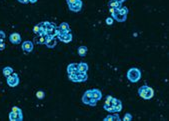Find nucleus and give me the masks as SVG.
Here are the masks:
<instances>
[{
	"mask_svg": "<svg viewBox=\"0 0 169 121\" xmlns=\"http://www.w3.org/2000/svg\"><path fill=\"white\" fill-rule=\"evenodd\" d=\"M78 71L79 72H84L86 73L88 71V64L85 62H80L78 63Z\"/></svg>",
	"mask_w": 169,
	"mask_h": 121,
	"instance_id": "obj_18",
	"label": "nucleus"
},
{
	"mask_svg": "<svg viewBox=\"0 0 169 121\" xmlns=\"http://www.w3.org/2000/svg\"><path fill=\"white\" fill-rule=\"evenodd\" d=\"M68 78L73 82H84L88 79V76H87V73L78 72L76 74H68Z\"/></svg>",
	"mask_w": 169,
	"mask_h": 121,
	"instance_id": "obj_4",
	"label": "nucleus"
},
{
	"mask_svg": "<svg viewBox=\"0 0 169 121\" xmlns=\"http://www.w3.org/2000/svg\"><path fill=\"white\" fill-rule=\"evenodd\" d=\"M138 94L141 98L149 100L154 96V90L147 85H143L138 89Z\"/></svg>",
	"mask_w": 169,
	"mask_h": 121,
	"instance_id": "obj_1",
	"label": "nucleus"
},
{
	"mask_svg": "<svg viewBox=\"0 0 169 121\" xmlns=\"http://www.w3.org/2000/svg\"><path fill=\"white\" fill-rule=\"evenodd\" d=\"M58 39L60 41H62L64 43H69L72 41V34L70 32H66V33H60L57 35Z\"/></svg>",
	"mask_w": 169,
	"mask_h": 121,
	"instance_id": "obj_7",
	"label": "nucleus"
},
{
	"mask_svg": "<svg viewBox=\"0 0 169 121\" xmlns=\"http://www.w3.org/2000/svg\"><path fill=\"white\" fill-rule=\"evenodd\" d=\"M68 7H69V9H70L71 11L79 12L81 10V8H82V1H81V0H77L75 3L72 4V5H69Z\"/></svg>",
	"mask_w": 169,
	"mask_h": 121,
	"instance_id": "obj_11",
	"label": "nucleus"
},
{
	"mask_svg": "<svg viewBox=\"0 0 169 121\" xmlns=\"http://www.w3.org/2000/svg\"><path fill=\"white\" fill-rule=\"evenodd\" d=\"M50 38H53V37H49V36H47L46 34L38 35L37 37H35V42H36L37 44H45V43L47 42V40L50 39Z\"/></svg>",
	"mask_w": 169,
	"mask_h": 121,
	"instance_id": "obj_12",
	"label": "nucleus"
},
{
	"mask_svg": "<svg viewBox=\"0 0 169 121\" xmlns=\"http://www.w3.org/2000/svg\"><path fill=\"white\" fill-rule=\"evenodd\" d=\"M92 99V94H91V89L90 90H87V91H85V93L83 94L82 96V102L84 104H87L89 105V103H90Z\"/></svg>",
	"mask_w": 169,
	"mask_h": 121,
	"instance_id": "obj_14",
	"label": "nucleus"
},
{
	"mask_svg": "<svg viewBox=\"0 0 169 121\" xmlns=\"http://www.w3.org/2000/svg\"><path fill=\"white\" fill-rule=\"evenodd\" d=\"M28 1H29L30 3H35V2H37V0H28Z\"/></svg>",
	"mask_w": 169,
	"mask_h": 121,
	"instance_id": "obj_30",
	"label": "nucleus"
},
{
	"mask_svg": "<svg viewBox=\"0 0 169 121\" xmlns=\"http://www.w3.org/2000/svg\"><path fill=\"white\" fill-rule=\"evenodd\" d=\"M6 81H7V84H8L10 87H16L19 84V77L16 73L13 72L11 75L6 77Z\"/></svg>",
	"mask_w": 169,
	"mask_h": 121,
	"instance_id": "obj_6",
	"label": "nucleus"
},
{
	"mask_svg": "<svg viewBox=\"0 0 169 121\" xmlns=\"http://www.w3.org/2000/svg\"><path fill=\"white\" fill-rule=\"evenodd\" d=\"M9 41L12 44H19L21 42V36H20L19 33H12L9 36Z\"/></svg>",
	"mask_w": 169,
	"mask_h": 121,
	"instance_id": "obj_10",
	"label": "nucleus"
},
{
	"mask_svg": "<svg viewBox=\"0 0 169 121\" xmlns=\"http://www.w3.org/2000/svg\"><path fill=\"white\" fill-rule=\"evenodd\" d=\"M23 119L22 110L19 107L13 106L12 111L9 113V120L10 121H21Z\"/></svg>",
	"mask_w": 169,
	"mask_h": 121,
	"instance_id": "obj_3",
	"label": "nucleus"
},
{
	"mask_svg": "<svg viewBox=\"0 0 169 121\" xmlns=\"http://www.w3.org/2000/svg\"><path fill=\"white\" fill-rule=\"evenodd\" d=\"M104 121H120V117L118 115V113L115 112V114L113 115H108L104 118Z\"/></svg>",
	"mask_w": 169,
	"mask_h": 121,
	"instance_id": "obj_17",
	"label": "nucleus"
},
{
	"mask_svg": "<svg viewBox=\"0 0 169 121\" xmlns=\"http://www.w3.org/2000/svg\"><path fill=\"white\" fill-rule=\"evenodd\" d=\"M78 63H70L67 66V73L68 74H76L78 73Z\"/></svg>",
	"mask_w": 169,
	"mask_h": 121,
	"instance_id": "obj_13",
	"label": "nucleus"
},
{
	"mask_svg": "<svg viewBox=\"0 0 169 121\" xmlns=\"http://www.w3.org/2000/svg\"><path fill=\"white\" fill-rule=\"evenodd\" d=\"M123 121H130V120H132V115L130 114V113H126V114L124 115V117H123V119H122Z\"/></svg>",
	"mask_w": 169,
	"mask_h": 121,
	"instance_id": "obj_25",
	"label": "nucleus"
},
{
	"mask_svg": "<svg viewBox=\"0 0 169 121\" xmlns=\"http://www.w3.org/2000/svg\"><path fill=\"white\" fill-rule=\"evenodd\" d=\"M45 96V93L43 91H37L36 92V97L38 99H43Z\"/></svg>",
	"mask_w": 169,
	"mask_h": 121,
	"instance_id": "obj_24",
	"label": "nucleus"
},
{
	"mask_svg": "<svg viewBox=\"0 0 169 121\" xmlns=\"http://www.w3.org/2000/svg\"><path fill=\"white\" fill-rule=\"evenodd\" d=\"M22 50L24 51V52H26V53H30V52H32V50H33V43L31 42V41H29V40H27V41H24V42L22 43Z\"/></svg>",
	"mask_w": 169,
	"mask_h": 121,
	"instance_id": "obj_9",
	"label": "nucleus"
},
{
	"mask_svg": "<svg viewBox=\"0 0 169 121\" xmlns=\"http://www.w3.org/2000/svg\"><path fill=\"white\" fill-rule=\"evenodd\" d=\"M87 51H88V48L86 47V46H80V47L78 48L77 52H78V55L81 56V57H84V56L87 54Z\"/></svg>",
	"mask_w": 169,
	"mask_h": 121,
	"instance_id": "obj_20",
	"label": "nucleus"
},
{
	"mask_svg": "<svg viewBox=\"0 0 169 121\" xmlns=\"http://www.w3.org/2000/svg\"><path fill=\"white\" fill-rule=\"evenodd\" d=\"M118 11H119V13H120V14H122V15H126V16H127V14H128V8H127V7L121 6V7H120V8L118 9Z\"/></svg>",
	"mask_w": 169,
	"mask_h": 121,
	"instance_id": "obj_23",
	"label": "nucleus"
},
{
	"mask_svg": "<svg viewBox=\"0 0 169 121\" xmlns=\"http://www.w3.org/2000/svg\"><path fill=\"white\" fill-rule=\"evenodd\" d=\"M76 1H77V0H66V2H67V5H68V6H69V5L74 4Z\"/></svg>",
	"mask_w": 169,
	"mask_h": 121,
	"instance_id": "obj_28",
	"label": "nucleus"
},
{
	"mask_svg": "<svg viewBox=\"0 0 169 121\" xmlns=\"http://www.w3.org/2000/svg\"><path fill=\"white\" fill-rule=\"evenodd\" d=\"M112 23H113V18L112 17L106 18V24L107 25H112Z\"/></svg>",
	"mask_w": 169,
	"mask_h": 121,
	"instance_id": "obj_26",
	"label": "nucleus"
},
{
	"mask_svg": "<svg viewBox=\"0 0 169 121\" xmlns=\"http://www.w3.org/2000/svg\"><path fill=\"white\" fill-rule=\"evenodd\" d=\"M109 11H110V13H111V17L113 18V19L116 20V21H118V22H124V21H126L127 16H126V15L120 14L119 11H118V9L109 8Z\"/></svg>",
	"mask_w": 169,
	"mask_h": 121,
	"instance_id": "obj_5",
	"label": "nucleus"
},
{
	"mask_svg": "<svg viewBox=\"0 0 169 121\" xmlns=\"http://www.w3.org/2000/svg\"><path fill=\"white\" fill-rule=\"evenodd\" d=\"M4 38H5V33H4V31L0 30V40H4Z\"/></svg>",
	"mask_w": 169,
	"mask_h": 121,
	"instance_id": "obj_27",
	"label": "nucleus"
},
{
	"mask_svg": "<svg viewBox=\"0 0 169 121\" xmlns=\"http://www.w3.org/2000/svg\"><path fill=\"white\" fill-rule=\"evenodd\" d=\"M127 78L128 80L130 82H132V83H136L140 80V78H141V72L138 68H130L129 70L127 72Z\"/></svg>",
	"mask_w": 169,
	"mask_h": 121,
	"instance_id": "obj_2",
	"label": "nucleus"
},
{
	"mask_svg": "<svg viewBox=\"0 0 169 121\" xmlns=\"http://www.w3.org/2000/svg\"><path fill=\"white\" fill-rule=\"evenodd\" d=\"M103 108L106 110V111H108L110 113H115L114 112V106H113V105H111V104L105 103V104L103 105Z\"/></svg>",
	"mask_w": 169,
	"mask_h": 121,
	"instance_id": "obj_22",
	"label": "nucleus"
},
{
	"mask_svg": "<svg viewBox=\"0 0 169 121\" xmlns=\"http://www.w3.org/2000/svg\"><path fill=\"white\" fill-rule=\"evenodd\" d=\"M3 75L5 76V77H8L9 75H11L12 73L14 72V70H13V68L12 67H9V66H7V67H4L3 68Z\"/></svg>",
	"mask_w": 169,
	"mask_h": 121,
	"instance_id": "obj_21",
	"label": "nucleus"
},
{
	"mask_svg": "<svg viewBox=\"0 0 169 121\" xmlns=\"http://www.w3.org/2000/svg\"><path fill=\"white\" fill-rule=\"evenodd\" d=\"M91 94H92V98L96 99L97 101H99V100L102 98V93L99 89H96V88L91 89Z\"/></svg>",
	"mask_w": 169,
	"mask_h": 121,
	"instance_id": "obj_15",
	"label": "nucleus"
},
{
	"mask_svg": "<svg viewBox=\"0 0 169 121\" xmlns=\"http://www.w3.org/2000/svg\"><path fill=\"white\" fill-rule=\"evenodd\" d=\"M17 1H19L20 3H23V4H27L28 2H29L28 0H17Z\"/></svg>",
	"mask_w": 169,
	"mask_h": 121,
	"instance_id": "obj_29",
	"label": "nucleus"
},
{
	"mask_svg": "<svg viewBox=\"0 0 169 121\" xmlns=\"http://www.w3.org/2000/svg\"><path fill=\"white\" fill-rule=\"evenodd\" d=\"M108 6L109 8H112V9H119L120 7L122 6V3H120L117 0H110L108 2Z\"/></svg>",
	"mask_w": 169,
	"mask_h": 121,
	"instance_id": "obj_16",
	"label": "nucleus"
},
{
	"mask_svg": "<svg viewBox=\"0 0 169 121\" xmlns=\"http://www.w3.org/2000/svg\"><path fill=\"white\" fill-rule=\"evenodd\" d=\"M56 44H57V41H56V39L54 37L53 38H50V39L47 40V42L45 43V45L47 46L48 48H54Z\"/></svg>",
	"mask_w": 169,
	"mask_h": 121,
	"instance_id": "obj_19",
	"label": "nucleus"
},
{
	"mask_svg": "<svg viewBox=\"0 0 169 121\" xmlns=\"http://www.w3.org/2000/svg\"><path fill=\"white\" fill-rule=\"evenodd\" d=\"M66 32H70V26H69V24L66 22L61 23L59 26L56 28V33H57V35L60 34V33H66Z\"/></svg>",
	"mask_w": 169,
	"mask_h": 121,
	"instance_id": "obj_8",
	"label": "nucleus"
}]
</instances>
